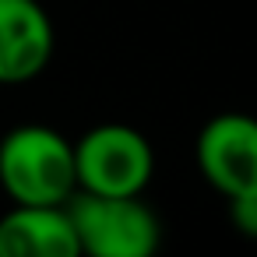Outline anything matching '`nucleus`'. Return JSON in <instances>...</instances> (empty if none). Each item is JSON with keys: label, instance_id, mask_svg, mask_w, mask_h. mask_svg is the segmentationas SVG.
Masks as SVG:
<instances>
[{"label": "nucleus", "instance_id": "nucleus-1", "mask_svg": "<svg viewBox=\"0 0 257 257\" xmlns=\"http://www.w3.org/2000/svg\"><path fill=\"white\" fill-rule=\"evenodd\" d=\"M0 190L18 208H64L78 194L74 141L46 123H22L0 138Z\"/></svg>", "mask_w": 257, "mask_h": 257}, {"label": "nucleus", "instance_id": "nucleus-3", "mask_svg": "<svg viewBox=\"0 0 257 257\" xmlns=\"http://www.w3.org/2000/svg\"><path fill=\"white\" fill-rule=\"evenodd\" d=\"M74 176L81 194L145 197L155 176V148L131 123H99L74 141Z\"/></svg>", "mask_w": 257, "mask_h": 257}, {"label": "nucleus", "instance_id": "nucleus-5", "mask_svg": "<svg viewBox=\"0 0 257 257\" xmlns=\"http://www.w3.org/2000/svg\"><path fill=\"white\" fill-rule=\"evenodd\" d=\"M53 22L39 0H0V85L36 81L53 60Z\"/></svg>", "mask_w": 257, "mask_h": 257}, {"label": "nucleus", "instance_id": "nucleus-6", "mask_svg": "<svg viewBox=\"0 0 257 257\" xmlns=\"http://www.w3.org/2000/svg\"><path fill=\"white\" fill-rule=\"evenodd\" d=\"M0 257H81L64 208H11L0 215Z\"/></svg>", "mask_w": 257, "mask_h": 257}, {"label": "nucleus", "instance_id": "nucleus-4", "mask_svg": "<svg viewBox=\"0 0 257 257\" xmlns=\"http://www.w3.org/2000/svg\"><path fill=\"white\" fill-rule=\"evenodd\" d=\"M194 162L208 187L222 197L257 187V116L250 113H218L211 116L194 141Z\"/></svg>", "mask_w": 257, "mask_h": 257}, {"label": "nucleus", "instance_id": "nucleus-7", "mask_svg": "<svg viewBox=\"0 0 257 257\" xmlns=\"http://www.w3.org/2000/svg\"><path fill=\"white\" fill-rule=\"evenodd\" d=\"M225 201H229V222L236 225V232L246 239H257V187L239 190Z\"/></svg>", "mask_w": 257, "mask_h": 257}, {"label": "nucleus", "instance_id": "nucleus-2", "mask_svg": "<svg viewBox=\"0 0 257 257\" xmlns=\"http://www.w3.org/2000/svg\"><path fill=\"white\" fill-rule=\"evenodd\" d=\"M81 257H155L162 246V222L145 197L74 194L67 204Z\"/></svg>", "mask_w": 257, "mask_h": 257}]
</instances>
